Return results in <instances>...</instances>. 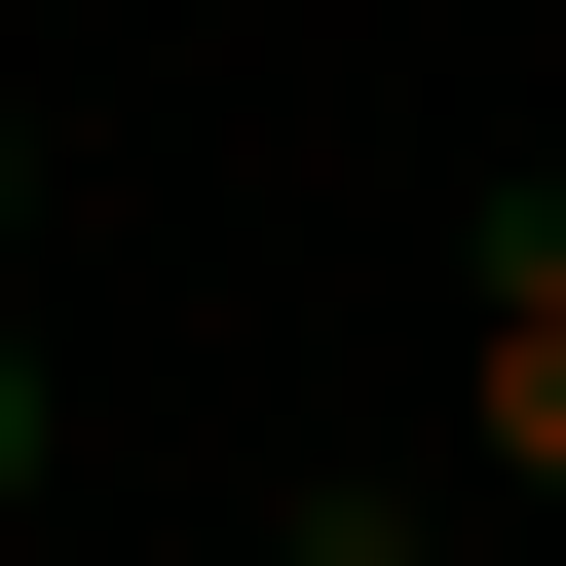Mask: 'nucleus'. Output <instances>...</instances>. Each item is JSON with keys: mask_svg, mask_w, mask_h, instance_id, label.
Returning a JSON list of instances; mask_svg holds the SVG:
<instances>
[{"mask_svg": "<svg viewBox=\"0 0 566 566\" xmlns=\"http://www.w3.org/2000/svg\"><path fill=\"white\" fill-rule=\"evenodd\" d=\"M453 303H491V378H453V491H566V189H453Z\"/></svg>", "mask_w": 566, "mask_h": 566, "instance_id": "obj_1", "label": "nucleus"}, {"mask_svg": "<svg viewBox=\"0 0 566 566\" xmlns=\"http://www.w3.org/2000/svg\"><path fill=\"white\" fill-rule=\"evenodd\" d=\"M39 453H76V378H39V303H0V528H39Z\"/></svg>", "mask_w": 566, "mask_h": 566, "instance_id": "obj_2", "label": "nucleus"}, {"mask_svg": "<svg viewBox=\"0 0 566 566\" xmlns=\"http://www.w3.org/2000/svg\"><path fill=\"white\" fill-rule=\"evenodd\" d=\"M264 566H453V528H416V491H303V528H264Z\"/></svg>", "mask_w": 566, "mask_h": 566, "instance_id": "obj_3", "label": "nucleus"}, {"mask_svg": "<svg viewBox=\"0 0 566 566\" xmlns=\"http://www.w3.org/2000/svg\"><path fill=\"white\" fill-rule=\"evenodd\" d=\"M0 264H39V114H0Z\"/></svg>", "mask_w": 566, "mask_h": 566, "instance_id": "obj_4", "label": "nucleus"}]
</instances>
